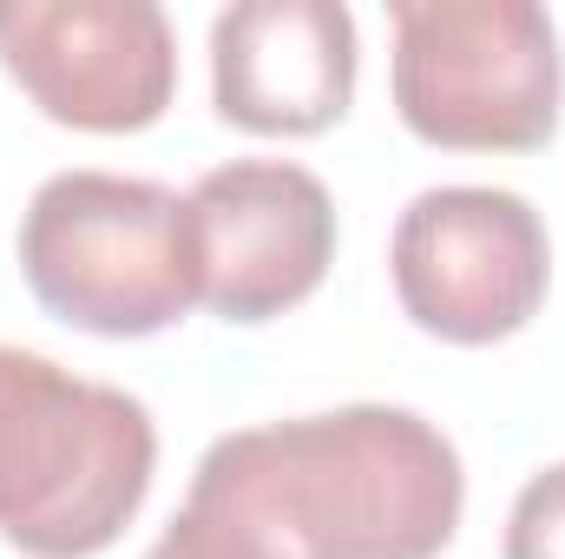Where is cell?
I'll list each match as a JSON object with an SVG mask.
<instances>
[{"label": "cell", "instance_id": "6da1fadb", "mask_svg": "<svg viewBox=\"0 0 565 559\" xmlns=\"http://www.w3.org/2000/svg\"><path fill=\"white\" fill-rule=\"evenodd\" d=\"M191 500L244 520L277 559H434L460 527L467 474L427 415L355 402L211 441Z\"/></svg>", "mask_w": 565, "mask_h": 559}, {"label": "cell", "instance_id": "7a4b0ae2", "mask_svg": "<svg viewBox=\"0 0 565 559\" xmlns=\"http://www.w3.org/2000/svg\"><path fill=\"white\" fill-rule=\"evenodd\" d=\"M158 428L139 395L33 349H0V540L26 559L106 553L151 494Z\"/></svg>", "mask_w": 565, "mask_h": 559}, {"label": "cell", "instance_id": "3957f363", "mask_svg": "<svg viewBox=\"0 0 565 559\" xmlns=\"http://www.w3.org/2000/svg\"><path fill=\"white\" fill-rule=\"evenodd\" d=\"M20 277L86 336H158L198 303L184 198L151 178L60 171L20 218Z\"/></svg>", "mask_w": 565, "mask_h": 559}, {"label": "cell", "instance_id": "277c9868", "mask_svg": "<svg viewBox=\"0 0 565 559\" xmlns=\"http://www.w3.org/2000/svg\"><path fill=\"white\" fill-rule=\"evenodd\" d=\"M395 113L440 151H540L559 133L565 60L533 0H395Z\"/></svg>", "mask_w": 565, "mask_h": 559}, {"label": "cell", "instance_id": "5b68a950", "mask_svg": "<svg viewBox=\"0 0 565 559\" xmlns=\"http://www.w3.org/2000/svg\"><path fill=\"white\" fill-rule=\"evenodd\" d=\"M388 271L402 309L427 336L487 349L540 316L553 283V244L520 191L440 184L402 211L388 238Z\"/></svg>", "mask_w": 565, "mask_h": 559}, {"label": "cell", "instance_id": "8992f818", "mask_svg": "<svg viewBox=\"0 0 565 559\" xmlns=\"http://www.w3.org/2000/svg\"><path fill=\"white\" fill-rule=\"evenodd\" d=\"M0 66L73 133H145L178 86V40L151 0H7Z\"/></svg>", "mask_w": 565, "mask_h": 559}, {"label": "cell", "instance_id": "52a82bcc", "mask_svg": "<svg viewBox=\"0 0 565 559\" xmlns=\"http://www.w3.org/2000/svg\"><path fill=\"white\" fill-rule=\"evenodd\" d=\"M198 303L224 323H270L316 296L335 257V204L316 171L289 158H231L184 198Z\"/></svg>", "mask_w": 565, "mask_h": 559}, {"label": "cell", "instance_id": "ba28073f", "mask_svg": "<svg viewBox=\"0 0 565 559\" xmlns=\"http://www.w3.org/2000/svg\"><path fill=\"white\" fill-rule=\"evenodd\" d=\"M217 119L264 139L329 133L355 99V20L335 0H237L211 27Z\"/></svg>", "mask_w": 565, "mask_h": 559}, {"label": "cell", "instance_id": "9c48e42d", "mask_svg": "<svg viewBox=\"0 0 565 559\" xmlns=\"http://www.w3.org/2000/svg\"><path fill=\"white\" fill-rule=\"evenodd\" d=\"M145 559H277L244 520H231L224 507L184 500V514H171V527L151 540Z\"/></svg>", "mask_w": 565, "mask_h": 559}, {"label": "cell", "instance_id": "30bf717a", "mask_svg": "<svg viewBox=\"0 0 565 559\" xmlns=\"http://www.w3.org/2000/svg\"><path fill=\"white\" fill-rule=\"evenodd\" d=\"M507 559H565V461L520 487L507 514Z\"/></svg>", "mask_w": 565, "mask_h": 559}]
</instances>
